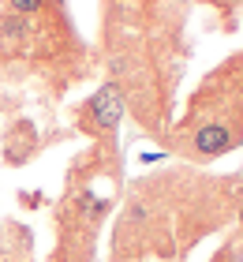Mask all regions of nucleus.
Masks as SVG:
<instances>
[{
  "label": "nucleus",
  "instance_id": "nucleus-2",
  "mask_svg": "<svg viewBox=\"0 0 243 262\" xmlns=\"http://www.w3.org/2000/svg\"><path fill=\"white\" fill-rule=\"evenodd\" d=\"M120 116H124V90L113 86V82H105L82 109V120H86L90 131H113L120 124Z\"/></svg>",
  "mask_w": 243,
  "mask_h": 262
},
{
  "label": "nucleus",
  "instance_id": "nucleus-4",
  "mask_svg": "<svg viewBox=\"0 0 243 262\" xmlns=\"http://www.w3.org/2000/svg\"><path fill=\"white\" fill-rule=\"evenodd\" d=\"M11 15H23V19H30V15H38V11L45 8V0H4Z\"/></svg>",
  "mask_w": 243,
  "mask_h": 262
},
{
  "label": "nucleus",
  "instance_id": "nucleus-3",
  "mask_svg": "<svg viewBox=\"0 0 243 262\" xmlns=\"http://www.w3.org/2000/svg\"><path fill=\"white\" fill-rule=\"evenodd\" d=\"M30 19H23V15H0V38H11V41H23V38H30Z\"/></svg>",
  "mask_w": 243,
  "mask_h": 262
},
{
  "label": "nucleus",
  "instance_id": "nucleus-5",
  "mask_svg": "<svg viewBox=\"0 0 243 262\" xmlns=\"http://www.w3.org/2000/svg\"><path fill=\"white\" fill-rule=\"evenodd\" d=\"M239 225H243V206H239Z\"/></svg>",
  "mask_w": 243,
  "mask_h": 262
},
{
  "label": "nucleus",
  "instance_id": "nucleus-1",
  "mask_svg": "<svg viewBox=\"0 0 243 262\" xmlns=\"http://www.w3.org/2000/svg\"><path fill=\"white\" fill-rule=\"evenodd\" d=\"M236 142H239V135L228 124L210 120V124H198V127H194V135L187 139V158H194V161H213V158H221V154H228Z\"/></svg>",
  "mask_w": 243,
  "mask_h": 262
}]
</instances>
